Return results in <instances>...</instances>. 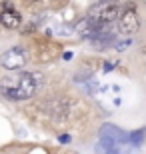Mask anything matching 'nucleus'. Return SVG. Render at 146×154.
Segmentation results:
<instances>
[{
  "mask_svg": "<svg viewBox=\"0 0 146 154\" xmlns=\"http://www.w3.org/2000/svg\"><path fill=\"white\" fill-rule=\"evenodd\" d=\"M0 24L8 30H16L22 24V16L14 8H2V12H0Z\"/></svg>",
  "mask_w": 146,
  "mask_h": 154,
  "instance_id": "5",
  "label": "nucleus"
},
{
  "mask_svg": "<svg viewBox=\"0 0 146 154\" xmlns=\"http://www.w3.org/2000/svg\"><path fill=\"white\" fill-rule=\"evenodd\" d=\"M32 2H36V0H24V4H32Z\"/></svg>",
  "mask_w": 146,
  "mask_h": 154,
  "instance_id": "14",
  "label": "nucleus"
},
{
  "mask_svg": "<svg viewBox=\"0 0 146 154\" xmlns=\"http://www.w3.org/2000/svg\"><path fill=\"white\" fill-rule=\"evenodd\" d=\"M118 16H120V4L112 2V0H102V2L94 4L88 10V14H86V18L94 26H98V28H104V26L114 24Z\"/></svg>",
  "mask_w": 146,
  "mask_h": 154,
  "instance_id": "1",
  "label": "nucleus"
},
{
  "mask_svg": "<svg viewBox=\"0 0 146 154\" xmlns=\"http://www.w3.org/2000/svg\"><path fill=\"white\" fill-rule=\"evenodd\" d=\"M0 66L10 72H16V70H22L26 66V52H24L22 46H14L10 50H6L2 56H0Z\"/></svg>",
  "mask_w": 146,
  "mask_h": 154,
  "instance_id": "3",
  "label": "nucleus"
},
{
  "mask_svg": "<svg viewBox=\"0 0 146 154\" xmlns=\"http://www.w3.org/2000/svg\"><path fill=\"white\" fill-rule=\"evenodd\" d=\"M130 46H132V38H126V40H120V42H114V50L116 52H124L126 50V48H130Z\"/></svg>",
  "mask_w": 146,
  "mask_h": 154,
  "instance_id": "9",
  "label": "nucleus"
},
{
  "mask_svg": "<svg viewBox=\"0 0 146 154\" xmlns=\"http://www.w3.org/2000/svg\"><path fill=\"white\" fill-rule=\"evenodd\" d=\"M98 150H102V152H120V146H118L116 142H114L112 138H106V136H100V140H98Z\"/></svg>",
  "mask_w": 146,
  "mask_h": 154,
  "instance_id": "7",
  "label": "nucleus"
},
{
  "mask_svg": "<svg viewBox=\"0 0 146 154\" xmlns=\"http://www.w3.org/2000/svg\"><path fill=\"white\" fill-rule=\"evenodd\" d=\"M138 28H140V18L136 14L134 6H130L124 12H120V16H118V30H120V34L132 36L134 32H138Z\"/></svg>",
  "mask_w": 146,
  "mask_h": 154,
  "instance_id": "4",
  "label": "nucleus"
},
{
  "mask_svg": "<svg viewBox=\"0 0 146 154\" xmlns=\"http://www.w3.org/2000/svg\"><path fill=\"white\" fill-rule=\"evenodd\" d=\"M42 76L36 72H20L16 76V86H14V100H28L34 96L36 88L40 86Z\"/></svg>",
  "mask_w": 146,
  "mask_h": 154,
  "instance_id": "2",
  "label": "nucleus"
},
{
  "mask_svg": "<svg viewBox=\"0 0 146 154\" xmlns=\"http://www.w3.org/2000/svg\"><path fill=\"white\" fill-rule=\"evenodd\" d=\"M58 142L60 144H70L72 142V136H70V134H60V136H58Z\"/></svg>",
  "mask_w": 146,
  "mask_h": 154,
  "instance_id": "11",
  "label": "nucleus"
},
{
  "mask_svg": "<svg viewBox=\"0 0 146 154\" xmlns=\"http://www.w3.org/2000/svg\"><path fill=\"white\" fill-rule=\"evenodd\" d=\"M100 136L112 138L116 144H126V142H128V132H124L122 128H118V126H114V124L100 126Z\"/></svg>",
  "mask_w": 146,
  "mask_h": 154,
  "instance_id": "6",
  "label": "nucleus"
},
{
  "mask_svg": "<svg viewBox=\"0 0 146 154\" xmlns=\"http://www.w3.org/2000/svg\"><path fill=\"white\" fill-rule=\"evenodd\" d=\"M84 90L88 92V94H94V92H96V90H100V88H98V84H96L94 80H88V84L84 86Z\"/></svg>",
  "mask_w": 146,
  "mask_h": 154,
  "instance_id": "10",
  "label": "nucleus"
},
{
  "mask_svg": "<svg viewBox=\"0 0 146 154\" xmlns=\"http://www.w3.org/2000/svg\"><path fill=\"white\" fill-rule=\"evenodd\" d=\"M114 68H116V64L110 62V60H106V62H104V66H102V70H104V72H112Z\"/></svg>",
  "mask_w": 146,
  "mask_h": 154,
  "instance_id": "12",
  "label": "nucleus"
},
{
  "mask_svg": "<svg viewBox=\"0 0 146 154\" xmlns=\"http://www.w3.org/2000/svg\"><path fill=\"white\" fill-rule=\"evenodd\" d=\"M72 56H74L72 52H64V54H62V58H64L66 62H68V60H72Z\"/></svg>",
  "mask_w": 146,
  "mask_h": 154,
  "instance_id": "13",
  "label": "nucleus"
},
{
  "mask_svg": "<svg viewBox=\"0 0 146 154\" xmlns=\"http://www.w3.org/2000/svg\"><path fill=\"white\" fill-rule=\"evenodd\" d=\"M144 138H146V130H134L128 134V144L140 146V144H144Z\"/></svg>",
  "mask_w": 146,
  "mask_h": 154,
  "instance_id": "8",
  "label": "nucleus"
}]
</instances>
